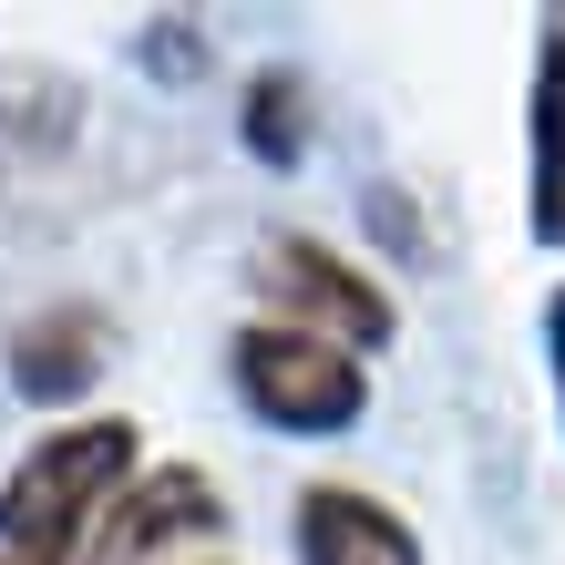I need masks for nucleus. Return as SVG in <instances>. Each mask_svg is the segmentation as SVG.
Wrapping results in <instances>:
<instances>
[{
  "label": "nucleus",
  "instance_id": "2",
  "mask_svg": "<svg viewBox=\"0 0 565 565\" xmlns=\"http://www.w3.org/2000/svg\"><path fill=\"white\" fill-rule=\"evenodd\" d=\"M226 381L268 431H350L371 412V360L340 340H309L288 319H247L226 340Z\"/></svg>",
  "mask_w": 565,
  "mask_h": 565
},
{
  "label": "nucleus",
  "instance_id": "5",
  "mask_svg": "<svg viewBox=\"0 0 565 565\" xmlns=\"http://www.w3.org/2000/svg\"><path fill=\"white\" fill-rule=\"evenodd\" d=\"M104 371H114V319L83 309V298H52V309H31L11 329V391L42 412H73Z\"/></svg>",
  "mask_w": 565,
  "mask_h": 565
},
{
  "label": "nucleus",
  "instance_id": "3",
  "mask_svg": "<svg viewBox=\"0 0 565 565\" xmlns=\"http://www.w3.org/2000/svg\"><path fill=\"white\" fill-rule=\"evenodd\" d=\"M257 298H268V319L309 329V340H340V350H391V329H402L391 288L329 237H268L257 247Z\"/></svg>",
  "mask_w": 565,
  "mask_h": 565
},
{
  "label": "nucleus",
  "instance_id": "7",
  "mask_svg": "<svg viewBox=\"0 0 565 565\" xmlns=\"http://www.w3.org/2000/svg\"><path fill=\"white\" fill-rule=\"evenodd\" d=\"M524 145H535V237L565 247V11H545V42H535V114H524Z\"/></svg>",
  "mask_w": 565,
  "mask_h": 565
},
{
  "label": "nucleus",
  "instance_id": "1",
  "mask_svg": "<svg viewBox=\"0 0 565 565\" xmlns=\"http://www.w3.org/2000/svg\"><path fill=\"white\" fill-rule=\"evenodd\" d=\"M135 443L145 431L114 422V412L42 431V443L11 462V483H0V565H83L93 535H104V514L145 483Z\"/></svg>",
  "mask_w": 565,
  "mask_h": 565
},
{
  "label": "nucleus",
  "instance_id": "8",
  "mask_svg": "<svg viewBox=\"0 0 565 565\" xmlns=\"http://www.w3.org/2000/svg\"><path fill=\"white\" fill-rule=\"evenodd\" d=\"M247 154L257 164H298L309 154V93H298V73H257L247 83Z\"/></svg>",
  "mask_w": 565,
  "mask_h": 565
},
{
  "label": "nucleus",
  "instance_id": "9",
  "mask_svg": "<svg viewBox=\"0 0 565 565\" xmlns=\"http://www.w3.org/2000/svg\"><path fill=\"white\" fill-rule=\"evenodd\" d=\"M545 371H555V422H565V288L545 298Z\"/></svg>",
  "mask_w": 565,
  "mask_h": 565
},
{
  "label": "nucleus",
  "instance_id": "6",
  "mask_svg": "<svg viewBox=\"0 0 565 565\" xmlns=\"http://www.w3.org/2000/svg\"><path fill=\"white\" fill-rule=\"evenodd\" d=\"M288 535H298V565H422V535L371 483H309L288 504Z\"/></svg>",
  "mask_w": 565,
  "mask_h": 565
},
{
  "label": "nucleus",
  "instance_id": "4",
  "mask_svg": "<svg viewBox=\"0 0 565 565\" xmlns=\"http://www.w3.org/2000/svg\"><path fill=\"white\" fill-rule=\"evenodd\" d=\"M226 524V493L206 483V462H154V473L104 514L83 565H195Z\"/></svg>",
  "mask_w": 565,
  "mask_h": 565
}]
</instances>
